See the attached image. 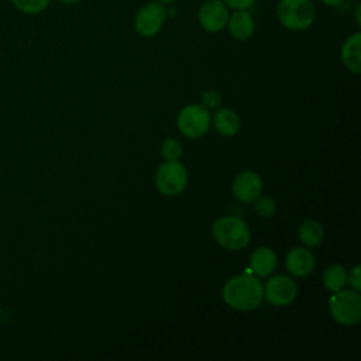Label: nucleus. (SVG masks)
I'll return each instance as SVG.
<instances>
[{
  "mask_svg": "<svg viewBox=\"0 0 361 361\" xmlns=\"http://www.w3.org/2000/svg\"><path fill=\"white\" fill-rule=\"evenodd\" d=\"M61 3H63V4H75V3H78L79 0H59Z\"/></svg>",
  "mask_w": 361,
  "mask_h": 361,
  "instance_id": "393cba45",
  "label": "nucleus"
},
{
  "mask_svg": "<svg viewBox=\"0 0 361 361\" xmlns=\"http://www.w3.org/2000/svg\"><path fill=\"white\" fill-rule=\"evenodd\" d=\"M228 32L233 38L244 41L248 39L255 30V23L252 16L247 10H235L227 21Z\"/></svg>",
  "mask_w": 361,
  "mask_h": 361,
  "instance_id": "f8f14e48",
  "label": "nucleus"
},
{
  "mask_svg": "<svg viewBox=\"0 0 361 361\" xmlns=\"http://www.w3.org/2000/svg\"><path fill=\"white\" fill-rule=\"evenodd\" d=\"M264 298V286L251 274H241L228 279L223 286L224 302L237 310H251L259 306Z\"/></svg>",
  "mask_w": 361,
  "mask_h": 361,
  "instance_id": "f257e3e1",
  "label": "nucleus"
},
{
  "mask_svg": "<svg viewBox=\"0 0 361 361\" xmlns=\"http://www.w3.org/2000/svg\"><path fill=\"white\" fill-rule=\"evenodd\" d=\"M51 0H11V4L24 14H38L49 6Z\"/></svg>",
  "mask_w": 361,
  "mask_h": 361,
  "instance_id": "a211bd4d",
  "label": "nucleus"
},
{
  "mask_svg": "<svg viewBox=\"0 0 361 361\" xmlns=\"http://www.w3.org/2000/svg\"><path fill=\"white\" fill-rule=\"evenodd\" d=\"M166 18V10L159 1H149L144 4L134 18L135 30L142 37L157 35Z\"/></svg>",
  "mask_w": 361,
  "mask_h": 361,
  "instance_id": "0eeeda50",
  "label": "nucleus"
},
{
  "mask_svg": "<svg viewBox=\"0 0 361 361\" xmlns=\"http://www.w3.org/2000/svg\"><path fill=\"white\" fill-rule=\"evenodd\" d=\"M214 127L216 130L221 134V135H227L231 137L234 134L238 133L240 130V118L237 116V113L231 109H219L214 113V118H213Z\"/></svg>",
  "mask_w": 361,
  "mask_h": 361,
  "instance_id": "2eb2a0df",
  "label": "nucleus"
},
{
  "mask_svg": "<svg viewBox=\"0 0 361 361\" xmlns=\"http://www.w3.org/2000/svg\"><path fill=\"white\" fill-rule=\"evenodd\" d=\"M323 282H324V286L331 292H337L343 289V286L347 283V272L344 267L338 264H333L327 267L323 274Z\"/></svg>",
  "mask_w": 361,
  "mask_h": 361,
  "instance_id": "f3484780",
  "label": "nucleus"
},
{
  "mask_svg": "<svg viewBox=\"0 0 361 361\" xmlns=\"http://www.w3.org/2000/svg\"><path fill=\"white\" fill-rule=\"evenodd\" d=\"M161 154L166 161H176L182 155V145L175 138H168L161 145Z\"/></svg>",
  "mask_w": 361,
  "mask_h": 361,
  "instance_id": "6ab92c4d",
  "label": "nucleus"
},
{
  "mask_svg": "<svg viewBox=\"0 0 361 361\" xmlns=\"http://www.w3.org/2000/svg\"><path fill=\"white\" fill-rule=\"evenodd\" d=\"M264 296L275 306H286L298 296V286L290 278L285 275H275L267 282Z\"/></svg>",
  "mask_w": 361,
  "mask_h": 361,
  "instance_id": "6e6552de",
  "label": "nucleus"
},
{
  "mask_svg": "<svg viewBox=\"0 0 361 361\" xmlns=\"http://www.w3.org/2000/svg\"><path fill=\"white\" fill-rule=\"evenodd\" d=\"M279 23L290 31L309 28L316 18V7L310 0H279L276 6Z\"/></svg>",
  "mask_w": 361,
  "mask_h": 361,
  "instance_id": "f03ea898",
  "label": "nucleus"
},
{
  "mask_svg": "<svg viewBox=\"0 0 361 361\" xmlns=\"http://www.w3.org/2000/svg\"><path fill=\"white\" fill-rule=\"evenodd\" d=\"M188 172L185 166L176 161H166L159 165L155 173V185L165 196H176L186 188Z\"/></svg>",
  "mask_w": 361,
  "mask_h": 361,
  "instance_id": "39448f33",
  "label": "nucleus"
},
{
  "mask_svg": "<svg viewBox=\"0 0 361 361\" xmlns=\"http://www.w3.org/2000/svg\"><path fill=\"white\" fill-rule=\"evenodd\" d=\"M212 233L214 240L227 250H241L250 241V228L247 223L237 216L217 219Z\"/></svg>",
  "mask_w": 361,
  "mask_h": 361,
  "instance_id": "7ed1b4c3",
  "label": "nucleus"
},
{
  "mask_svg": "<svg viewBox=\"0 0 361 361\" xmlns=\"http://www.w3.org/2000/svg\"><path fill=\"white\" fill-rule=\"evenodd\" d=\"M261 189V178L252 171H244L233 180V195L240 202H254L259 196Z\"/></svg>",
  "mask_w": 361,
  "mask_h": 361,
  "instance_id": "9d476101",
  "label": "nucleus"
},
{
  "mask_svg": "<svg viewBox=\"0 0 361 361\" xmlns=\"http://www.w3.org/2000/svg\"><path fill=\"white\" fill-rule=\"evenodd\" d=\"M322 3H324L326 6H330V7H338L341 6L345 0H320Z\"/></svg>",
  "mask_w": 361,
  "mask_h": 361,
  "instance_id": "b1692460",
  "label": "nucleus"
},
{
  "mask_svg": "<svg viewBox=\"0 0 361 361\" xmlns=\"http://www.w3.org/2000/svg\"><path fill=\"white\" fill-rule=\"evenodd\" d=\"M347 279L350 281V285L353 286L354 290H360L361 289V278H360V265L354 267L351 271H350V275L347 276Z\"/></svg>",
  "mask_w": 361,
  "mask_h": 361,
  "instance_id": "5701e85b",
  "label": "nucleus"
},
{
  "mask_svg": "<svg viewBox=\"0 0 361 361\" xmlns=\"http://www.w3.org/2000/svg\"><path fill=\"white\" fill-rule=\"evenodd\" d=\"M228 8L233 10H248L257 0H221Z\"/></svg>",
  "mask_w": 361,
  "mask_h": 361,
  "instance_id": "4be33fe9",
  "label": "nucleus"
},
{
  "mask_svg": "<svg viewBox=\"0 0 361 361\" xmlns=\"http://www.w3.org/2000/svg\"><path fill=\"white\" fill-rule=\"evenodd\" d=\"M203 106L209 109H217L221 103V94L217 90H207L203 93Z\"/></svg>",
  "mask_w": 361,
  "mask_h": 361,
  "instance_id": "412c9836",
  "label": "nucleus"
},
{
  "mask_svg": "<svg viewBox=\"0 0 361 361\" xmlns=\"http://www.w3.org/2000/svg\"><path fill=\"white\" fill-rule=\"evenodd\" d=\"M251 269L257 276H268L276 265V255L269 247H259L251 254Z\"/></svg>",
  "mask_w": 361,
  "mask_h": 361,
  "instance_id": "4468645a",
  "label": "nucleus"
},
{
  "mask_svg": "<svg viewBox=\"0 0 361 361\" xmlns=\"http://www.w3.org/2000/svg\"><path fill=\"white\" fill-rule=\"evenodd\" d=\"M228 7L221 0H209L199 8L197 18L203 30L209 32L221 31L228 21Z\"/></svg>",
  "mask_w": 361,
  "mask_h": 361,
  "instance_id": "1a4fd4ad",
  "label": "nucleus"
},
{
  "mask_svg": "<svg viewBox=\"0 0 361 361\" xmlns=\"http://www.w3.org/2000/svg\"><path fill=\"white\" fill-rule=\"evenodd\" d=\"M330 313L340 324H355L361 320V296L357 290H337L330 298Z\"/></svg>",
  "mask_w": 361,
  "mask_h": 361,
  "instance_id": "20e7f679",
  "label": "nucleus"
},
{
  "mask_svg": "<svg viewBox=\"0 0 361 361\" xmlns=\"http://www.w3.org/2000/svg\"><path fill=\"white\" fill-rule=\"evenodd\" d=\"M157 1H159V3H162V4H171V3H173L175 0H157Z\"/></svg>",
  "mask_w": 361,
  "mask_h": 361,
  "instance_id": "a878e982",
  "label": "nucleus"
},
{
  "mask_svg": "<svg viewBox=\"0 0 361 361\" xmlns=\"http://www.w3.org/2000/svg\"><path fill=\"white\" fill-rule=\"evenodd\" d=\"M360 47H361V34L358 31L347 37L341 47V59L344 65L354 73L361 72Z\"/></svg>",
  "mask_w": 361,
  "mask_h": 361,
  "instance_id": "ddd939ff",
  "label": "nucleus"
},
{
  "mask_svg": "<svg viewBox=\"0 0 361 361\" xmlns=\"http://www.w3.org/2000/svg\"><path fill=\"white\" fill-rule=\"evenodd\" d=\"M299 237L305 245L316 247L322 243L324 237V230L319 221L305 220L299 227Z\"/></svg>",
  "mask_w": 361,
  "mask_h": 361,
  "instance_id": "dca6fc26",
  "label": "nucleus"
},
{
  "mask_svg": "<svg viewBox=\"0 0 361 361\" xmlns=\"http://www.w3.org/2000/svg\"><path fill=\"white\" fill-rule=\"evenodd\" d=\"M286 269L295 276H306L314 268V257L313 254L302 247L292 248L285 258Z\"/></svg>",
  "mask_w": 361,
  "mask_h": 361,
  "instance_id": "9b49d317",
  "label": "nucleus"
},
{
  "mask_svg": "<svg viewBox=\"0 0 361 361\" xmlns=\"http://www.w3.org/2000/svg\"><path fill=\"white\" fill-rule=\"evenodd\" d=\"M254 207H255V212L262 216V217H269L275 213L276 210V204H275V200L269 196H258L255 200H254Z\"/></svg>",
  "mask_w": 361,
  "mask_h": 361,
  "instance_id": "aec40b11",
  "label": "nucleus"
},
{
  "mask_svg": "<svg viewBox=\"0 0 361 361\" xmlns=\"http://www.w3.org/2000/svg\"><path fill=\"white\" fill-rule=\"evenodd\" d=\"M210 127V114L204 106H186L178 116V128L188 138H199Z\"/></svg>",
  "mask_w": 361,
  "mask_h": 361,
  "instance_id": "423d86ee",
  "label": "nucleus"
}]
</instances>
